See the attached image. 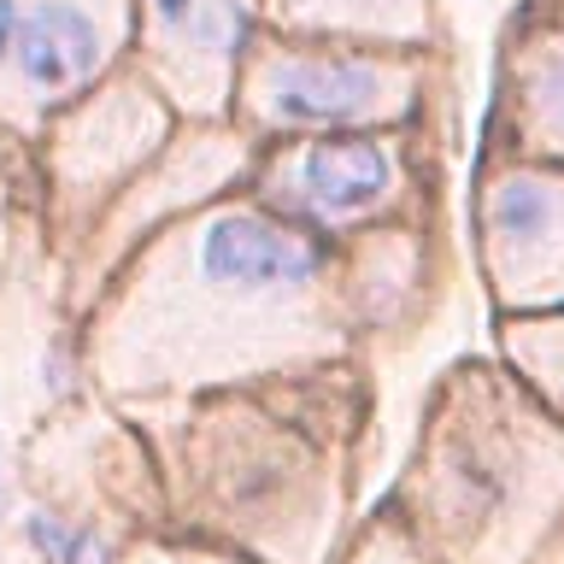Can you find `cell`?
I'll list each match as a JSON object with an SVG mask.
<instances>
[{
  "label": "cell",
  "mask_w": 564,
  "mask_h": 564,
  "mask_svg": "<svg viewBox=\"0 0 564 564\" xmlns=\"http://www.w3.org/2000/svg\"><path fill=\"white\" fill-rule=\"evenodd\" d=\"M423 100L417 47L359 42H276L247 59L241 106L264 135H347L400 130Z\"/></svg>",
  "instance_id": "277c9868"
},
{
  "label": "cell",
  "mask_w": 564,
  "mask_h": 564,
  "mask_svg": "<svg viewBox=\"0 0 564 564\" xmlns=\"http://www.w3.org/2000/svg\"><path fill=\"white\" fill-rule=\"evenodd\" d=\"M506 135L511 159L564 165V18L529 30L506 59Z\"/></svg>",
  "instance_id": "9c48e42d"
},
{
  "label": "cell",
  "mask_w": 564,
  "mask_h": 564,
  "mask_svg": "<svg viewBox=\"0 0 564 564\" xmlns=\"http://www.w3.org/2000/svg\"><path fill=\"white\" fill-rule=\"evenodd\" d=\"M0 511H7V465H0Z\"/></svg>",
  "instance_id": "ac0fdd59"
},
{
  "label": "cell",
  "mask_w": 564,
  "mask_h": 564,
  "mask_svg": "<svg viewBox=\"0 0 564 564\" xmlns=\"http://www.w3.org/2000/svg\"><path fill=\"white\" fill-rule=\"evenodd\" d=\"M476 271L494 317L564 306V165L488 159L476 176Z\"/></svg>",
  "instance_id": "8992f818"
},
{
  "label": "cell",
  "mask_w": 564,
  "mask_h": 564,
  "mask_svg": "<svg viewBox=\"0 0 564 564\" xmlns=\"http://www.w3.org/2000/svg\"><path fill=\"white\" fill-rule=\"evenodd\" d=\"M382 506L435 564H535L564 518V412L494 352H465L423 394Z\"/></svg>",
  "instance_id": "7a4b0ae2"
},
{
  "label": "cell",
  "mask_w": 564,
  "mask_h": 564,
  "mask_svg": "<svg viewBox=\"0 0 564 564\" xmlns=\"http://www.w3.org/2000/svg\"><path fill=\"white\" fill-rule=\"evenodd\" d=\"M148 12L183 88L200 106H218L247 53V0H148Z\"/></svg>",
  "instance_id": "30bf717a"
},
{
  "label": "cell",
  "mask_w": 564,
  "mask_h": 564,
  "mask_svg": "<svg viewBox=\"0 0 564 564\" xmlns=\"http://www.w3.org/2000/svg\"><path fill=\"white\" fill-rule=\"evenodd\" d=\"M130 564H253L241 553H206V546H148V553H135Z\"/></svg>",
  "instance_id": "9a60e30c"
},
{
  "label": "cell",
  "mask_w": 564,
  "mask_h": 564,
  "mask_svg": "<svg viewBox=\"0 0 564 564\" xmlns=\"http://www.w3.org/2000/svg\"><path fill=\"white\" fill-rule=\"evenodd\" d=\"M18 30H24V7H18V0H0V65H12Z\"/></svg>",
  "instance_id": "2e32d148"
},
{
  "label": "cell",
  "mask_w": 564,
  "mask_h": 564,
  "mask_svg": "<svg viewBox=\"0 0 564 564\" xmlns=\"http://www.w3.org/2000/svg\"><path fill=\"white\" fill-rule=\"evenodd\" d=\"M276 24L312 42L359 47H423L430 42V0H271Z\"/></svg>",
  "instance_id": "8fae6325"
},
{
  "label": "cell",
  "mask_w": 564,
  "mask_h": 564,
  "mask_svg": "<svg viewBox=\"0 0 564 564\" xmlns=\"http://www.w3.org/2000/svg\"><path fill=\"white\" fill-rule=\"evenodd\" d=\"M335 564H435V558L405 535V523L394 518V511L377 506V518L352 523V535H347V546H341Z\"/></svg>",
  "instance_id": "4fadbf2b"
},
{
  "label": "cell",
  "mask_w": 564,
  "mask_h": 564,
  "mask_svg": "<svg viewBox=\"0 0 564 564\" xmlns=\"http://www.w3.org/2000/svg\"><path fill=\"white\" fill-rule=\"evenodd\" d=\"M329 365H365L341 306L335 241L259 200L176 229L100 335V370L118 394L247 388Z\"/></svg>",
  "instance_id": "6da1fadb"
},
{
  "label": "cell",
  "mask_w": 564,
  "mask_h": 564,
  "mask_svg": "<svg viewBox=\"0 0 564 564\" xmlns=\"http://www.w3.org/2000/svg\"><path fill=\"white\" fill-rule=\"evenodd\" d=\"M370 365L247 382L212 447V511L253 564H335L352 535Z\"/></svg>",
  "instance_id": "3957f363"
},
{
  "label": "cell",
  "mask_w": 564,
  "mask_h": 564,
  "mask_svg": "<svg viewBox=\"0 0 564 564\" xmlns=\"http://www.w3.org/2000/svg\"><path fill=\"white\" fill-rule=\"evenodd\" d=\"M24 541L35 546L42 564H106V541L95 535V529L70 523V518H53V511L24 518Z\"/></svg>",
  "instance_id": "5bb4252c"
},
{
  "label": "cell",
  "mask_w": 564,
  "mask_h": 564,
  "mask_svg": "<svg viewBox=\"0 0 564 564\" xmlns=\"http://www.w3.org/2000/svg\"><path fill=\"white\" fill-rule=\"evenodd\" d=\"M535 564H564V518L553 523V535H546V546L535 553Z\"/></svg>",
  "instance_id": "e0dca14e"
},
{
  "label": "cell",
  "mask_w": 564,
  "mask_h": 564,
  "mask_svg": "<svg viewBox=\"0 0 564 564\" xmlns=\"http://www.w3.org/2000/svg\"><path fill=\"white\" fill-rule=\"evenodd\" d=\"M106 53H112V30H106L100 7H88V0H35V7H24L12 70L30 100H65L106 65Z\"/></svg>",
  "instance_id": "ba28073f"
},
{
  "label": "cell",
  "mask_w": 564,
  "mask_h": 564,
  "mask_svg": "<svg viewBox=\"0 0 564 564\" xmlns=\"http://www.w3.org/2000/svg\"><path fill=\"white\" fill-rule=\"evenodd\" d=\"M494 359H500L535 400L564 412V306L558 312L494 317Z\"/></svg>",
  "instance_id": "7c38bea8"
},
{
  "label": "cell",
  "mask_w": 564,
  "mask_h": 564,
  "mask_svg": "<svg viewBox=\"0 0 564 564\" xmlns=\"http://www.w3.org/2000/svg\"><path fill=\"white\" fill-rule=\"evenodd\" d=\"M335 271H341V306L365 365H377L394 347H412L447 289L430 229H417L412 218L335 241Z\"/></svg>",
  "instance_id": "52a82bcc"
},
{
  "label": "cell",
  "mask_w": 564,
  "mask_h": 564,
  "mask_svg": "<svg viewBox=\"0 0 564 564\" xmlns=\"http://www.w3.org/2000/svg\"><path fill=\"white\" fill-rule=\"evenodd\" d=\"M259 206L324 241L412 218V159L400 130L289 135L259 165Z\"/></svg>",
  "instance_id": "5b68a950"
}]
</instances>
